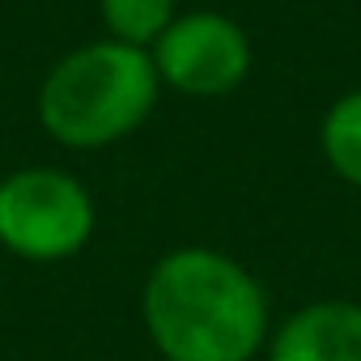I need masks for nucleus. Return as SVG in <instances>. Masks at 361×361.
I'll use <instances>...</instances> for the list:
<instances>
[{"label":"nucleus","mask_w":361,"mask_h":361,"mask_svg":"<svg viewBox=\"0 0 361 361\" xmlns=\"http://www.w3.org/2000/svg\"><path fill=\"white\" fill-rule=\"evenodd\" d=\"M145 327L166 361H251L268 344V298L230 255L178 247L140 293Z\"/></svg>","instance_id":"1"},{"label":"nucleus","mask_w":361,"mask_h":361,"mask_svg":"<svg viewBox=\"0 0 361 361\" xmlns=\"http://www.w3.org/2000/svg\"><path fill=\"white\" fill-rule=\"evenodd\" d=\"M157 68L145 47L98 39L68 51L39 90V123L68 149H102L136 132L157 102Z\"/></svg>","instance_id":"2"},{"label":"nucleus","mask_w":361,"mask_h":361,"mask_svg":"<svg viewBox=\"0 0 361 361\" xmlns=\"http://www.w3.org/2000/svg\"><path fill=\"white\" fill-rule=\"evenodd\" d=\"M94 234V200L81 178L51 166H30L0 178V247L56 264L77 255Z\"/></svg>","instance_id":"3"},{"label":"nucleus","mask_w":361,"mask_h":361,"mask_svg":"<svg viewBox=\"0 0 361 361\" xmlns=\"http://www.w3.org/2000/svg\"><path fill=\"white\" fill-rule=\"evenodd\" d=\"M157 77L188 98H221L251 73V43L226 13H183L153 43Z\"/></svg>","instance_id":"4"},{"label":"nucleus","mask_w":361,"mask_h":361,"mask_svg":"<svg viewBox=\"0 0 361 361\" xmlns=\"http://www.w3.org/2000/svg\"><path fill=\"white\" fill-rule=\"evenodd\" d=\"M268 361H361V306L310 302L268 340Z\"/></svg>","instance_id":"5"},{"label":"nucleus","mask_w":361,"mask_h":361,"mask_svg":"<svg viewBox=\"0 0 361 361\" xmlns=\"http://www.w3.org/2000/svg\"><path fill=\"white\" fill-rule=\"evenodd\" d=\"M319 145H323L327 166L361 192V90H348L344 98H336L327 106Z\"/></svg>","instance_id":"6"},{"label":"nucleus","mask_w":361,"mask_h":361,"mask_svg":"<svg viewBox=\"0 0 361 361\" xmlns=\"http://www.w3.org/2000/svg\"><path fill=\"white\" fill-rule=\"evenodd\" d=\"M111 39L132 47H153L174 22V0H98Z\"/></svg>","instance_id":"7"}]
</instances>
